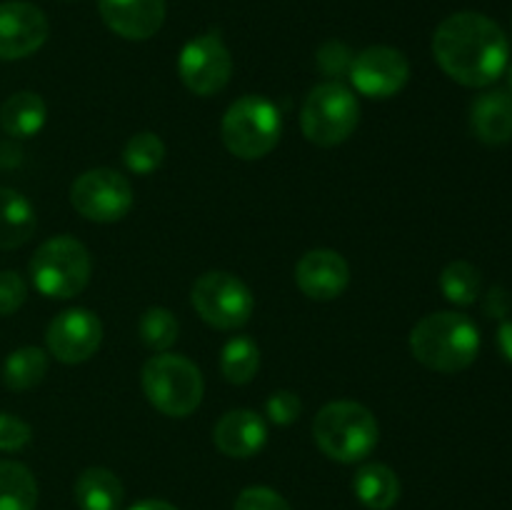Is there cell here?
<instances>
[{
	"mask_svg": "<svg viewBox=\"0 0 512 510\" xmlns=\"http://www.w3.org/2000/svg\"><path fill=\"white\" fill-rule=\"evenodd\" d=\"M33 438V428L13 413H0V450L15 453Z\"/></svg>",
	"mask_w": 512,
	"mask_h": 510,
	"instance_id": "obj_31",
	"label": "cell"
},
{
	"mask_svg": "<svg viewBox=\"0 0 512 510\" xmlns=\"http://www.w3.org/2000/svg\"><path fill=\"white\" fill-rule=\"evenodd\" d=\"M178 73L190 93L203 95V98L220 93L233 75V55L220 33L210 30L188 40L180 50Z\"/></svg>",
	"mask_w": 512,
	"mask_h": 510,
	"instance_id": "obj_10",
	"label": "cell"
},
{
	"mask_svg": "<svg viewBox=\"0 0 512 510\" xmlns=\"http://www.w3.org/2000/svg\"><path fill=\"white\" fill-rule=\"evenodd\" d=\"M260 370V350L245 335L228 340L220 355V373L228 383L233 385H245L258 375Z\"/></svg>",
	"mask_w": 512,
	"mask_h": 510,
	"instance_id": "obj_24",
	"label": "cell"
},
{
	"mask_svg": "<svg viewBox=\"0 0 512 510\" xmlns=\"http://www.w3.org/2000/svg\"><path fill=\"white\" fill-rule=\"evenodd\" d=\"M295 283L310 300H335L350 285V265L335 250H308L295 265Z\"/></svg>",
	"mask_w": 512,
	"mask_h": 510,
	"instance_id": "obj_14",
	"label": "cell"
},
{
	"mask_svg": "<svg viewBox=\"0 0 512 510\" xmlns=\"http://www.w3.org/2000/svg\"><path fill=\"white\" fill-rule=\"evenodd\" d=\"M38 483L35 475L15 460H0V510H35Z\"/></svg>",
	"mask_w": 512,
	"mask_h": 510,
	"instance_id": "obj_22",
	"label": "cell"
},
{
	"mask_svg": "<svg viewBox=\"0 0 512 510\" xmlns=\"http://www.w3.org/2000/svg\"><path fill=\"white\" fill-rule=\"evenodd\" d=\"M25 298H28V285L20 278V273L3 270L0 273V318L18 313L23 308Z\"/></svg>",
	"mask_w": 512,
	"mask_h": 510,
	"instance_id": "obj_29",
	"label": "cell"
},
{
	"mask_svg": "<svg viewBox=\"0 0 512 510\" xmlns=\"http://www.w3.org/2000/svg\"><path fill=\"white\" fill-rule=\"evenodd\" d=\"M138 333L150 350L168 353V348H173L175 340H178L180 323L168 308H148L140 315Z\"/></svg>",
	"mask_w": 512,
	"mask_h": 510,
	"instance_id": "obj_27",
	"label": "cell"
},
{
	"mask_svg": "<svg viewBox=\"0 0 512 510\" xmlns=\"http://www.w3.org/2000/svg\"><path fill=\"white\" fill-rule=\"evenodd\" d=\"M433 55L443 73L465 88L493 85L510 63V43L493 18L463 10L438 25Z\"/></svg>",
	"mask_w": 512,
	"mask_h": 510,
	"instance_id": "obj_1",
	"label": "cell"
},
{
	"mask_svg": "<svg viewBox=\"0 0 512 510\" xmlns=\"http://www.w3.org/2000/svg\"><path fill=\"white\" fill-rule=\"evenodd\" d=\"M480 330L468 315L430 313L410 333V353L435 373H460L478 358Z\"/></svg>",
	"mask_w": 512,
	"mask_h": 510,
	"instance_id": "obj_2",
	"label": "cell"
},
{
	"mask_svg": "<svg viewBox=\"0 0 512 510\" xmlns=\"http://www.w3.org/2000/svg\"><path fill=\"white\" fill-rule=\"evenodd\" d=\"M505 70H508V90L512 93V63H508V68Z\"/></svg>",
	"mask_w": 512,
	"mask_h": 510,
	"instance_id": "obj_36",
	"label": "cell"
},
{
	"mask_svg": "<svg viewBox=\"0 0 512 510\" xmlns=\"http://www.w3.org/2000/svg\"><path fill=\"white\" fill-rule=\"evenodd\" d=\"M265 410H268V418L273 420L275 425H290L300 418L303 413V403L295 393L290 390H275L273 395L265 403Z\"/></svg>",
	"mask_w": 512,
	"mask_h": 510,
	"instance_id": "obj_32",
	"label": "cell"
},
{
	"mask_svg": "<svg viewBox=\"0 0 512 510\" xmlns=\"http://www.w3.org/2000/svg\"><path fill=\"white\" fill-rule=\"evenodd\" d=\"M45 118H48L45 100L33 90H20L10 95L0 108V125L10 138H33L43 130Z\"/></svg>",
	"mask_w": 512,
	"mask_h": 510,
	"instance_id": "obj_20",
	"label": "cell"
},
{
	"mask_svg": "<svg viewBox=\"0 0 512 510\" xmlns=\"http://www.w3.org/2000/svg\"><path fill=\"white\" fill-rule=\"evenodd\" d=\"M498 345L500 353L512 363V318H505L498 328Z\"/></svg>",
	"mask_w": 512,
	"mask_h": 510,
	"instance_id": "obj_34",
	"label": "cell"
},
{
	"mask_svg": "<svg viewBox=\"0 0 512 510\" xmlns=\"http://www.w3.org/2000/svg\"><path fill=\"white\" fill-rule=\"evenodd\" d=\"M440 290L455 305H473L483 290V275L468 260H453L440 273Z\"/></svg>",
	"mask_w": 512,
	"mask_h": 510,
	"instance_id": "obj_25",
	"label": "cell"
},
{
	"mask_svg": "<svg viewBox=\"0 0 512 510\" xmlns=\"http://www.w3.org/2000/svg\"><path fill=\"white\" fill-rule=\"evenodd\" d=\"M38 225L30 200L13 188H0V250H13L28 243Z\"/></svg>",
	"mask_w": 512,
	"mask_h": 510,
	"instance_id": "obj_18",
	"label": "cell"
},
{
	"mask_svg": "<svg viewBox=\"0 0 512 510\" xmlns=\"http://www.w3.org/2000/svg\"><path fill=\"white\" fill-rule=\"evenodd\" d=\"M313 438L330 460L358 463L375 450L380 428L365 405L355 400H335L315 415Z\"/></svg>",
	"mask_w": 512,
	"mask_h": 510,
	"instance_id": "obj_3",
	"label": "cell"
},
{
	"mask_svg": "<svg viewBox=\"0 0 512 510\" xmlns=\"http://www.w3.org/2000/svg\"><path fill=\"white\" fill-rule=\"evenodd\" d=\"M213 440L228 458H253L268 440V425L255 410H230L215 423Z\"/></svg>",
	"mask_w": 512,
	"mask_h": 510,
	"instance_id": "obj_16",
	"label": "cell"
},
{
	"mask_svg": "<svg viewBox=\"0 0 512 510\" xmlns=\"http://www.w3.org/2000/svg\"><path fill=\"white\" fill-rule=\"evenodd\" d=\"M470 128L485 145L512 140V93L508 88L488 90L470 108Z\"/></svg>",
	"mask_w": 512,
	"mask_h": 510,
	"instance_id": "obj_17",
	"label": "cell"
},
{
	"mask_svg": "<svg viewBox=\"0 0 512 510\" xmlns=\"http://www.w3.org/2000/svg\"><path fill=\"white\" fill-rule=\"evenodd\" d=\"M165 160V143L160 140V135L143 130V133H135L133 138L125 143L123 150V163L130 173L148 175L153 170H158Z\"/></svg>",
	"mask_w": 512,
	"mask_h": 510,
	"instance_id": "obj_26",
	"label": "cell"
},
{
	"mask_svg": "<svg viewBox=\"0 0 512 510\" xmlns=\"http://www.w3.org/2000/svg\"><path fill=\"white\" fill-rule=\"evenodd\" d=\"M130 510H178V508L170 503H165V500H140V503L133 505Z\"/></svg>",
	"mask_w": 512,
	"mask_h": 510,
	"instance_id": "obj_35",
	"label": "cell"
},
{
	"mask_svg": "<svg viewBox=\"0 0 512 510\" xmlns=\"http://www.w3.org/2000/svg\"><path fill=\"white\" fill-rule=\"evenodd\" d=\"M48 353L65 365L93 358L103 343V323L88 308H70L55 315L45 333Z\"/></svg>",
	"mask_w": 512,
	"mask_h": 510,
	"instance_id": "obj_12",
	"label": "cell"
},
{
	"mask_svg": "<svg viewBox=\"0 0 512 510\" xmlns=\"http://www.w3.org/2000/svg\"><path fill=\"white\" fill-rule=\"evenodd\" d=\"M50 33L48 18L28 0L0 3V60H20L38 53Z\"/></svg>",
	"mask_w": 512,
	"mask_h": 510,
	"instance_id": "obj_13",
	"label": "cell"
},
{
	"mask_svg": "<svg viewBox=\"0 0 512 510\" xmlns=\"http://www.w3.org/2000/svg\"><path fill=\"white\" fill-rule=\"evenodd\" d=\"M133 185L110 168H93L78 175L70 188V203L93 223H118L133 208Z\"/></svg>",
	"mask_w": 512,
	"mask_h": 510,
	"instance_id": "obj_9",
	"label": "cell"
},
{
	"mask_svg": "<svg viewBox=\"0 0 512 510\" xmlns=\"http://www.w3.org/2000/svg\"><path fill=\"white\" fill-rule=\"evenodd\" d=\"M103 23L125 40H148L163 28L165 0H98Z\"/></svg>",
	"mask_w": 512,
	"mask_h": 510,
	"instance_id": "obj_15",
	"label": "cell"
},
{
	"mask_svg": "<svg viewBox=\"0 0 512 510\" xmlns=\"http://www.w3.org/2000/svg\"><path fill=\"white\" fill-rule=\"evenodd\" d=\"M350 83L365 98H393L408 85L410 63L398 48L370 45L358 53L350 65Z\"/></svg>",
	"mask_w": 512,
	"mask_h": 510,
	"instance_id": "obj_11",
	"label": "cell"
},
{
	"mask_svg": "<svg viewBox=\"0 0 512 510\" xmlns=\"http://www.w3.org/2000/svg\"><path fill=\"white\" fill-rule=\"evenodd\" d=\"M283 133V118L273 100L263 95H243L225 110L220 135L235 158L260 160L275 150Z\"/></svg>",
	"mask_w": 512,
	"mask_h": 510,
	"instance_id": "obj_5",
	"label": "cell"
},
{
	"mask_svg": "<svg viewBox=\"0 0 512 510\" xmlns=\"http://www.w3.org/2000/svg\"><path fill=\"white\" fill-rule=\"evenodd\" d=\"M483 310L485 315H490V318H498V320L508 318L512 310L510 290L503 288V285H493V288L488 290V295H485Z\"/></svg>",
	"mask_w": 512,
	"mask_h": 510,
	"instance_id": "obj_33",
	"label": "cell"
},
{
	"mask_svg": "<svg viewBox=\"0 0 512 510\" xmlns=\"http://www.w3.org/2000/svg\"><path fill=\"white\" fill-rule=\"evenodd\" d=\"M353 490L365 508L390 510L400 498V480L388 465L368 463L355 473Z\"/></svg>",
	"mask_w": 512,
	"mask_h": 510,
	"instance_id": "obj_21",
	"label": "cell"
},
{
	"mask_svg": "<svg viewBox=\"0 0 512 510\" xmlns=\"http://www.w3.org/2000/svg\"><path fill=\"white\" fill-rule=\"evenodd\" d=\"M193 308L200 318L218 330L243 328L255 308L253 293L248 285L233 273L210 270L200 275L193 285Z\"/></svg>",
	"mask_w": 512,
	"mask_h": 510,
	"instance_id": "obj_8",
	"label": "cell"
},
{
	"mask_svg": "<svg viewBox=\"0 0 512 510\" xmlns=\"http://www.w3.org/2000/svg\"><path fill=\"white\" fill-rule=\"evenodd\" d=\"M48 373V353L35 345L13 350L3 363V383L10 390H30Z\"/></svg>",
	"mask_w": 512,
	"mask_h": 510,
	"instance_id": "obj_23",
	"label": "cell"
},
{
	"mask_svg": "<svg viewBox=\"0 0 512 510\" xmlns=\"http://www.w3.org/2000/svg\"><path fill=\"white\" fill-rule=\"evenodd\" d=\"M233 510H290V505L288 500L280 493H275L273 488L253 485V488H245L243 493L238 495Z\"/></svg>",
	"mask_w": 512,
	"mask_h": 510,
	"instance_id": "obj_30",
	"label": "cell"
},
{
	"mask_svg": "<svg viewBox=\"0 0 512 510\" xmlns=\"http://www.w3.org/2000/svg\"><path fill=\"white\" fill-rule=\"evenodd\" d=\"M143 393L155 410L168 418H188L203 400L205 383L198 365L185 355L160 353L143 365Z\"/></svg>",
	"mask_w": 512,
	"mask_h": 510,
	"instance_id": "obj_4",
	"label": "cell"
},
{
	"mask_svg": "<svg viewBox=\"0 0 512 510\" xmlns=\"http://www.w3.org/2000/svg\"><path fill=\"white\" fill-rule=\"evenodd\" d=\"M360 103L350 88L340 80L315 85L300 110V128L310 143L320 148H333L345 143L358 128Z\"/></svg>",
	"mask_w": 512,
	"mask_h": 510,
	"instance_id": "obj_7",
	"label": "cell"
},
{
	"mask_svg": "<svg viewBox=\"0 0 512 510\" xmlns=\"http://www.w3.org/2000/svg\"><path fill=\"white\" fill-rule=\"evenodd\" d=\"M73 495L80 510H120L125 490L113 470L95 465L78 475Z\"/></svg>",
	"mask_w": 512,
	"mask_h": 510,
	"instance_id": "obj_19",
	"label": "cell"
},
{
	"mask_svg": "<svg viewBox=\"0 0 512 510\" xmlns=\"http://www.w3.org/2000/svg\"><path fill=\"white\" fill-rule=\"evenodd\" d=\"M90 273H93V260L88 248L70 235H55L45 240L30 260V278L45 298H75L90 283Z\"/></svg>",
	"mask_w": 512,
	"mask_h": 510,
	"instance_id": "obj_6",
	"label": "cell"
},
{
	"mask_svg": "<svg viewBox=\"0 0 512 510\" xmlns=\"http://www.w3.org/2000/svg\"><path fill=\"white\" fill-rule=\"evenodd\" d=\"M318 65L325 75L338 80L340 75H348L350 73V65H353L355 55L350 53V48L340 40H328V43L320 45L318 50Z\"/></svg>",
	"mask_w": 512,
	"mask_h": 510,
	"instance_id": "obj_28",
	"label": "cell"
}]
</instances>
